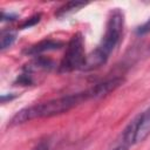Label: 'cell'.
<instances>
[{
  "label": "cell",
  "mask_w": 150,
  "mask_h": 150,
  "mask_svg": "<svg viewBox=\"0 0 150 150\" xmlns=\"http://www.w3.org/2000/svg\"><path fill=\"white\" fill-rule=\"evenodd\" d=\"M89 98H94L91 89H87L81 93H75V94L61 96L57 98H53L46 102H41L38 104H33L30 107H26L20 111H18L12 117L9 124L18 125L35 118H43V117L61 115Z\"/></svg>",
  "instance_id": "cell-1"
},
{
  "label": "cell",
  "mask_w": 150,
  "mask_h": 150,
  "mask_svg": "<svg viewBox=\"0 0 150 150\" xmlns=\"http://www.w3.org/2000/svg\"><path fill=\"white\" fill-rule=\"evenodd\" d=\"M123 23H124L123 13L117 8L114 9L108 19L105 33L102 41L93 52H90L86 56L81 70L89 71L97 69L108 61L111 52L116 48V46L121 40L123 32Z\"/></svg>",
  "instance_id": "cell-2"
},
{
  "label": "cell",
  "mask_w": 150,
  "mask_h": 150,
  "mask_svg": "<svg viewBox=\"0 0 150 150\" xmlns=\"http://www.w3.org/2000/svg\"><path fill=\"white\" fill-rule=\"evenodd\" d=\"M86 54H84V41L81 34H75L70 38L66 53L61 60V63L59 66V71L60 73H70L76 69H81L84 60H86Z\"/></svg>",
  "instance_id": "cell-3"
},
{
  "label": "cell",
  "mask_w": 150,
  "mask_h": 150,
  "mask_svg": "<svg viewBox=\"0 0 150 150\" xmlns=\"http://www.w3.org/2000/svg\"><path fill=\"white\" fill-rule=\"evenodd\" d=\"M137 117V130H136V143L144 141L150 134V107L139 114Z\"/></svg>",
  "instance_id": "cell-4"
},
{
  "label": "cell",
  "mask_w": 150,
  "mask_h": 150,
  "mask_svg": "<svg viewBox=\"0 0 150 150\" xmlns=\"http://www.w3.org/2000/svg\"><path fill=\"white\" fill-rule=\"evenodd\" d=\"M63 46V43L61 41H56V40H42L40 41L39 43L29 47L26 53L29 54V55H39L41 53H45V52H49V50H55V49H59Z\"/></svg>",
  "instance_id": "cell-5"
},
{
  "label": "cell",
  "mask_w": 150,
  "mask_h": 150,
  "mask_svg": "<svg viewBox=\"0 0 150 150\" xmlns=\"http://www.w3.org/2000/svg\"><path fill=\"white\" fill-rule=\"evenodd\" d=\"M15 40V34L13 33H4L1 35V50H5L6 48L11 47Z\"/></svg>",
  "instance_id": "cell-6"
},
{
  "label": "cell",
  "mask_w": 150,
  "mask_h": 150,
  "mask_svg": "<svg viewBox=\"0 0 150 150\" xmlns=\"http://www.w3.org/2000/svg\"><path fill=\"white\" fill-rule=\"evenodd\" d=\"M84 6L83 2H68L63 7L60 8V13H66V12H69V11H73V9H76L79 7H82Z\"/></svg>",
  "instance_id": "cell-7"
},
{
  "label": "cell",
  "mask_w": 150,
  "mask_h": 150,
  "mask_svg": "<svg viewBox=\"0 0 150 150\" xmlns=\"http://www.w3.org/2000/svg\"><path fill=\"white\" fill-rule=\"evenodd\" d=\"M32 150H50V139H41Z\"/></svg>",
  "instance_id": "cell-8"
},
{
  "label": "cell",
  "mask_w": 150,
  "mask_h": 150,
  "mask_svg": "<svg viewBox=\"0 0 150 150\" xmlns=\"http://www.w3.org/2000/svg\"><path fill=\"white\" fill-rule=\"evenodd\" d=\"M148 33H150V18L136 29L137 35H144V34H148Z\"/></svg>",
  "instance_id": "cell-9"
},
{
  "label": "cell",
  "mask_w": 150,
  "mask_h": 150,
  "mask_svg": "<svg viewBox=\"0 0 150 150\" xmlns=\"http://www.w3.org/2000/svg\"><path fill=\"white\" fill-rule=\"evenodd\" d=\"M40 21V15H35V16H33V18H29L28 20H26L22 25H21V28H27V27H30V26H33V25H35L36 22H39Z\"/></svg>",
  "instance_id": "cell-10"
},
{
  "label": "cell",
  "mask_w": 150,
  "mask_h": 150,
  "mask_svg": "<svg viewBox=\"0 0 150 150\" xmlns=\"http://www.w3.org/2000/svg\"><path fill=\"white\" fill-rule=\"evenodd\" d=\"M129 148H130L129 144H127V143H124L123 141H121V143L117 144V145H116L114 149H111V150H129Z\"/></svg>",
  "instance_id": "cell-11"
}]
</instances>
